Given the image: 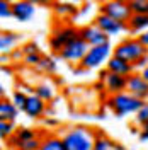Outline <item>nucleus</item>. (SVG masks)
I'll list each match as a JSON object with an SVG mask.
<instances>
[{
	"mask_svg": "<svg viewBox=\"0 0 148 150\" xmlns=\"http://www.w3.org/2000/svg\"><path fill=\"white\" fill-rule=\"evenodd\" d=\"M97 133L87 126H73L61 137L66 150H94Z\"/></svg>",
	"mask_w": 148,
	"mask_h": 150,
	"instance_id": "obj_1",
	"label": "nucleus"
},
{
	"mask_svg": "<svg viewBox=\"0 0 148 150\" xmlns=\"http://www.w3.org/2000/svg\"><path fill=\"white\" fill-rule=\"evenodd\" d=\"M145 104V101H141L138 97L131 96L128 91L119 94H114L107 99V106L112 109V112L118 116V118H124L128 114H136L138 109Z\"/></svg>",
	"mask_w": 148,
	"mask_h": 150,
	"instance_id": "obj_2",
	"label": "nucleus"
},
{
	"mask_svg": "<svg viewBox=\"0 0 148 150\" xmlns=\"http://www.w3.org/2000/svg\"><path fill=\"white\" fill-rule=\"evenodd\" d=\"M148 55V48H145L141 43L138 41V38L136 39H124V41H121L118 46L114 48V53L112 56H116V58H121V60H124V62H128L131 65H135L136 62H138L141 56Z\"/></svg>",
	"mask_w": 148,
	"mask_h": 150,
	"instance_id": "obj_3",
	"label": "nucleus"
},
{
	"mask_svg": "<svg viewBox=\"0 0 148 150\" xmlns=\"http://www.w3.org/2000/svg\"><path fill=\"white\" fill-rule=\"evenodd\" d=\"M111 53H114V50L111 48V43H104L99 46H90L89 53L85 55V58L82 60V70H92V68H99L102 63H107Z\"/></svg>",
	"mask_w": 148,
	"mask_h": 150,
	"instance_id": "obj_4",
	"label": "nucleus"
},
{
	"mask_svg": "<svg viewBox=\"0 0 148 150\" xmlns=\"http://www.w3.org/2000/svg\"><path fill=\"white\" fill-rule=\"evenodd\" d=\"M89 50H90V46H89L80 36H77L73 41H70V43L60 51V56H61L65 62H68V63H78V65H80L82 60L85 58V55L89 53Z\"/></svg>",
	"mask_w": 148,
	"mask_h": 150,
	"instance_id": "obj_5",
	"label": "nucleus"
},
{
	"mask_svg": "<svg viewBox=\"0 0 148 150\" xmlns=\"http://www.w3.org/2000/svg\"><path fill=\"white\" fill-rule=\"evenodd\" d=\"M101 14H106V16L116 19L119 22H126V24L133 16L130 4L126 0H107V2H104L101 7Z\"/></svg>",
	"mask_w": 148,
	"mask_h": 150,
	"instance_id": "obj_6",
	"label": "nucleus"
},
{
	"mask_svg": "<svg viewBox=\"0 0 148 150\" xmlns=\"http://www.w3.org/2000/svg\"><path fill=\"white\" fill-rule=\"evenodd\" d=\"M78 31L80 29L73 28V26H61L60 29H56L53 33V36L49 38V48L56 53H60L70 41H73L77 36H80Z\"/></svg>",
	"mask_w": 148,
	"mask_h": 150,
	"instance_id": "obj_7",
	"label": "nucleus"
},
{
	"mask_svg": "<svg viewBox=\"0 0 148 150\" xmlns=\"http://www.w3.org/2000/svg\"><path fill=\"white\" fill-rule=\"evenodd\" d=\"M78 33H80V38L89 46H99V45H104V43H109V36L101 28H97L95 24L83 26Z\"/></svg>",
	"mask_w": 148,
	"mask_h": 150,
	"instance_id": "obj_8",
	"label": "nucleus"
},
{
	"mask_svg": "<svg viewBox=\"0 0 148 150\" xmlns=\"http://www.w3.org/2000/svg\"><path fill=\"white\" fill-rule=\"evenodd\" d=\"M94 24H95L97 28H101L107 36H118L119 33H123V31L128 29V24H126V22H119V21H116V19L106 16V14H99V16L95 17V22H94Z\"/></svg>",
	"mask_w": 148,
	"mask_h": 150,
	"instance_id": "obj_9",
	"label": "nucleus"
},
{
	"mask_svg": "<svg viewBox=\"0 0 148 150\" xmlns=\"http://www.w3.org/2000/svg\"><path fill=\"white\" fill-rule=\"evenodd\" d=\"M126 91L131 96L145 101L148 97V80H145L141 74H131L128 77V87H126Z\"/></svg>",
	"mask_w": 148,
	"mask_h": 150,
	"instance_id": "obj_10",
	"label": "nucleus"
},
{
	"mask_svg": "<svg viewBox=\"0 0 148 150\" xmlns=\"http://www.w3.org/2000/svg\"><path fill=\"white\" fill-rule=\"evenodd\" d=\"M12 12H14V19L16 21L27 22L36 14V4L32 0H19L16 4H12Z\"/></svg>",
	"mask_w": 148,
	"mask_h": 150,
	"instance_id": "obj_11",
	"label": "nucleus"
},
{
	"mask_svg": "<svg viewBox=\"0 0 148 150\" xmlns=\"http://www.w3.org/2000/svg\"><path fill=\"white\" fill-rule=\"evenodd\" d=\"M104 87L106 91L114 96V94H119V92H124L126 87H128V77L124 75H118V74H107L106 80H104Z\"/></svg>",
	"mask_w": 148,
	"mask_h": 150,
	"instance_id": "obj_12",
	"label": "nucleus"
},
{
	"mask_svg": "<svg viewBox=\"0 0 148 150\" xmlns=\"http://www.w3.org/2000/svg\"><path fill=\"white\" fill-rule=\"evenodd\" d=\"M44 109H46V103L32 92V94H29L27 103H26V106H24V109H22V111L26 112L29 118L37 120V118H41V116H43Z\"/></svg>",
	"mask_w": 148,
	"mask_h": 150,
	"instance_id": "obj_13",
	"label": "nucleus"
},
{
	"mask_svg": "<svg viewBox=\"0 0 148 150\" xmlns=\"http://www.w3.org/2000/svg\"><path fill=\"white\" fill-rule=\"evenodd\" d=\"M106 68L111 72V74H118V75H124V77H130L131 74H135V67L121 60V58H116V56H111L109 62L106 63Z\"/></svg>",
	"mask_w": 148,
	"mask_h": 150,
	"instance_id": "obj_14",
	"label": "nucleus"
},
{
	"mask_svg": "<svg viewBox=\"0 0 148 150\" xmlns=\"http://www.w3.org/2000/svg\"><path fill=\"white\" fill-rule=\"evenodd\" d=\"M19 41V34L12 33V31H4L0 36V51L2 55H9L16 50V43Z\"/></svg>",
	"mask_w": 148,
	"mask_h": 150,
	"instance_id": "obj_15",
	"label": "nucleus"
},
{
	"mask_svg": "<svg viewBox=\"0 0 148 150\" xmlns=\"http://www.w3.org/2000/svg\"><path fill=\"white\" fill-rule=\"evenodd\" d=\"M19 114V108L12 101H2L0 103V121H14Z\"/></svg>",
	"mask_w": 148,
	"mask_h": 150,
	"instance_id": "obj_16",
	"label": "nucleus"
},
{
	"mask_svg": "<svg viewBox=\"0 0 148 150\" xmlns=\"http://www.w3.org/2000/svg\"><path fill=\"white\" fill-rule=\"evenodd\" d=\"M128 28H130L133 33H145L148 29V16L133 14L131 19L128 21Z\"/></svg>",
	"mask_w": 148,
	"mask_h": 150,
	"instance_id": "obj_17",
	"label": "nucleus"
},
{
	"mask_svg": "<svg viewBox=\"0 0 148 150\" xmlns=\"http://www.w3.org/2000/svg\"><path fill=\"white\" fill-rule=\"evenodd\" d=\"M94 150H124V147L116 143V142H112L106 135H97L95 143H94Z\"/></svg>",
	"mask_w": 148,
	"mask_h": 150,
	"instance_id": "obj_18",
	"label": "nucleus"
},
{
	"mask_svg": "<svg viewBox=\"0 0 148 150\" xmlns=\"http://www.w3.org/2000/svg\"><path fill=\"white\" fill-rule=\"evenodd\" d=\"M39 150H66V147L61 138H58V137H46L41 142Z\"/></svg>",
	"mask_w": 148,
	"mask_h": 150,
	"instance_id": "obj_19",
	"label": "nucleus"
},
{
	"mask_svg": "<svg viewBox=\"0 0 148 150\" xmlns=\"http://www.w3.org/2000/svg\"><path fill=\"white\" fill-rule=\"evenodd\" d=\"M34 94H36L37 97H41L44 103H46V101H51V99L55 97V91H53V87L48 85V84L37 85L36 89H34Z\"/></svg>",
	"mask_w": 148,
	"mask_h": 150,
	"instance_id": "obj_20",
	"label": "nucleus"
},
{
	"mask_svg": "<svg viewBox=\"0 0 148 150\" xmlns=\"http://www.w3.org/2000/svg\"><path fill=\"white\" fill-rule=\"evenodd\" d=\"M55 12L58 14V16H72L75 10H77V7H75L73 4H66V2H60V4H55Z\"/></svg>",
	"mask_w": 148,
	"mask_h": 150,
	"instance_id": "obj_21",
	"label": "nucleus"
},
{
	"mask_svg": "<svg viewBox=\"0 0 148 150\" xmlns=\"http://www.w3.org/2000/svg\"><path fill=\"white\" fill-rule=\"evenodd\" d=\"M135 123L140 125L141 128L148 125V103H145L141 108L138 109V112L135 114Z\"/></svg>",
	"mask_w": 148,
	"mask_h": 150,
	"instance_id": "obj_22",
	"label": "nucleus"
},
{
	"mask_svg": "<svg viewBox=\"0 0 148 150\" xmlns=\"http://www.w3.org/2000/svg\"><path fill=\"white\" fill-rule=\"evenodd\" d=\"M130 7H131V12H133V14H143V16H148V0H136V2H131Z\"/></svg>",
	"mask_w": 148,
	"mask_h": 150,
	"instance_id": "obj_23",
	"label": "nucleus"
},
{
	"mask_svg": "<svg viewBox=\"0 0 148 150\" xmlns=\"http://www.w3.org/2000/svg\"><path fill=\"white\" fill-rule=\"evenodd\" d=\"M27 97H29V96H26V94L19 89V91H16V92L12 94V99H10V101H12V103H14L19 109L22 111V109H24V106H26V103H27Z\"/></svg>",
	"mask_w": 148,
	"mask_h": 150,
	"instance_id": "obj_24",
	"label": "nucleus"
},
{
	"mask_svg": "<svg viewBox=\"0 0 148 150\" xmlns=\"http://www.w3.org/2000/svg\"><path fill=\"white\" fill-rule=\"evenodd\" d=\"M14 135V125L12 121H0V137L5 140Z\"/></svg>",
	"mask_w": 148,
	"mask_h": 150,
	"instance_id": "obj_25",
	"label": "nucleus"
},
{
	"mask_svg": "<svg viewBox=\"0 0 148 150\" xmlns=\"http://www.w3.org/2000/svg\"><path fill=\"white\" fill-rule=\"evenodd\" d=\"M39 68L41 70H44L48 74H53L56 70V62L53 58H48V56H43V62L39 63Z\"/></svg>",
	"mask_w": 148,
	"mask_h": 150,
	"instance_id": "obj_26",
	"label": "nucleus"
},
{
	"mask_svg": "<svg viewBox=\"0 0 148 150\" xmlns=\"http://www.w3.org/2000/svg\"><path fill=\"white\" fill-rule=\"evenodd\" d=\"M41 142L39 138H32V140H27V142H22L20 145H19L17 150H39V147H41Z\"/></svg>",
	"mask_w": 148,
	"mask_h": 150,
	"instance_id": "obj_27",
	"label": "nucleus"
},
{
	"mask_svg": "<svg viewBox=\"0 0 148 150\" xmlns=\"http://www.w3.org/2000/svg\"><path fill=\"white\" fill-rule=\"evenodd\" d=\"M0 17H2V19L14 17V12H12V4L0 0Z\"/></svg>",
	"mask_w": 148,
	"mask_h": 150,
	"instance_id": "obj_28",
	"label": "nucleus"
},
{
	"mask_svg": "<svg viewBox=\"0 0 148 150\" xmlns=\"http://www.w3.org/2000/svg\"><path fill=\"white\" fill-rule=\"evenodd\" d=\"M43 62L41 53H32V55H24V63L29 67H39V63Z\"/></svg>",
	"mask_w": 148,
	"mask_h": 150,
	"instance_id": "obj_29",
	"label": "nucleus"
},
{
	"mask_svg": "<svg viewBox=\"0 0 148 150\" xmlns=\"http://www.w3.org/2000/svg\"><path fill=\"white\" fill-rule=\"evenodd\" d=\"M22 53L24 55H32V53H39V48L36 43H26L22 46Z\"/></svg>",
	"mask_w": 148,
	"mask_h": 150,
	"instance_id": "obj_30",
	"label": "nucleus"
},
{
	"mask_svg": "<svg viewBox=\"0 0 148 150\" xmlns=\"http://www.w3.org/2000/svg\"><path fill=\"white\" fill-rule=\"evenodd\" d=\"M133 67H135L136 70H143V68H147V67H148V55L141 56V58H140V60H138V62H136Z\"/></svg>",
	"mask_w": 148,
	"mask_h": 150,
	"instance_id": "obj_31",
	"label": "nucleus"
},
{
	"mask_svg": "<svg viewBox=\"0 0 148 150\" xmlns=\"http://www.w3.org/2000/svg\"><path fill=\"white\" fill-rule=\"evenodd\" d=\"M138 41H140V43H141L145 48H148V29L145 31V33L138 34Z\"/></svg>",
	"mask_w": 148,
	"mask_h": 150,
	"instance_id": "obj_32",
	"label": "nucleus"
},
{
	"mask_svg": "<svg viewBox=\"0 0 148 150\" xmlns=\"http://www.w3.org/2000/svg\"><path fill=\"white\" fill-rule=\"evenodd\" d=\"M140 140H148V125L141 128V131H140Z\"/></svg>",
	"mask_w": 148,
	"mask_h": 150,
	"instance_id": "obj_33",
	"label": "nucleus"
},
{
	"mask_svg": "<svg viewBox=\"0 0 148 150\" xmlns=\"http://www.w3.org/2000/svg\"><path fill=\"white\" fill-rule=\"evenodd\" d=\"M22 55H24V53H22V50H14V51L10 53V58H20Z\"/></svg>",
	"mask_w": 148,
	"mask_h": 150,
	"instance_id": "obj_34",
	"label": "nucleus"
},
{
	"mask_svg": "<svg viewBox=\"0 0 148 150\" xmlns=\"http://www.w3.org/2000/svg\"><path fill=\"white\" fill-rule=\"evenodd\" d=\"M44 123H46L48 126H55L58 121H56V120H53V118H46V120H44Z\"/></svg>",
	"mask_w": 148,
	"mask_h": 150,
	"instance_id": "obj_35",
	"label": "nucleus"
},
{
	"mask_svg": "<svg viewBox=\"0 0 148 150\" xmlns=\"http://www.w3.org/2000/svg\"><path fill=\"white\" fill-rule=\"evenodd\" d=\"M32 2H34L36 5H44V4H49L51 0H32Z\"/></svg>",
	"mask_w": 148,
	"mask_h": 150,
	"instance_id": "obj_36",
	"label": "nucleus"
},
{
	"mask_svg": "<svg viewBox=\"0 0 148 150\" xmlns=\"http://www.w3.org/2000/svg\"><path fill=\"white\" fill-rule=\"evenodd\" d=\"M140 74L143 75V79H145V80H148V67H147V68H143V70H141Z\"/></svg>",
	"mask_w": 148,
	"mask_h": 150,
	"instance_id": "obj_37",
	"label": "nucleus"
},
{
	"mask_svg": "<svg viewBox=\"0 0 148 150\" xmlns=\"http://www.w3.org/2000/svg\"><path fill=\"white\" fill-rule=\"evenodd\" d=\"M9 60H10V56H9V55H7V56H5V55H2V63H7Z\"/></svg>",
	"mask_w": 148,
	"mask_h": 150,
	"instance_id": "obj_38",
	"label": "nucleus"
},
{
	"mask_svg": "<svg viewBox=\"0 0 148 150\" xmlns=\"http://www.w3.org/2000/svg\"><path fill=\"white\" fill-rule=\"evenodd\" d=\"M2 72H4V74H7V75H10V70H9V68H5V67L2 68Z\"/></svg>",
	"mask_w": 148,
	"mask_h": 150,
	"instance_id": "obj_39",
	"label": "nucleus"
},
{
	"mask_svg": "<svg viewBox=\"0 0 148 150\" xmlns=\"http://www.w3.org/2000/svg\"><path fill=\"white\" fill-rule=\"evenodd\" d=\"M4 2H9V4H16V2H19V0H4Z\"/></svg>",
	"mask_w": 148,
	"mask_h": 150,
	"instance_id": "obj_40",
	"label": "nucleus"
},
{
	"mask_svg": "<svg viewBox=\"0 0 148 150\" xmlns=\"http://www.w3.org/2000/svg\"><path fill=\"white\" fill-rule=\"evenodd\" d=\"M126 2H128V4H131V2H136V0H126Z\"/></svg>",
	"mask_w": 148,
	"mask_h": 150,
	"instance_id": "obj_41",
	"label": "nucleus"
}]
</instances>
